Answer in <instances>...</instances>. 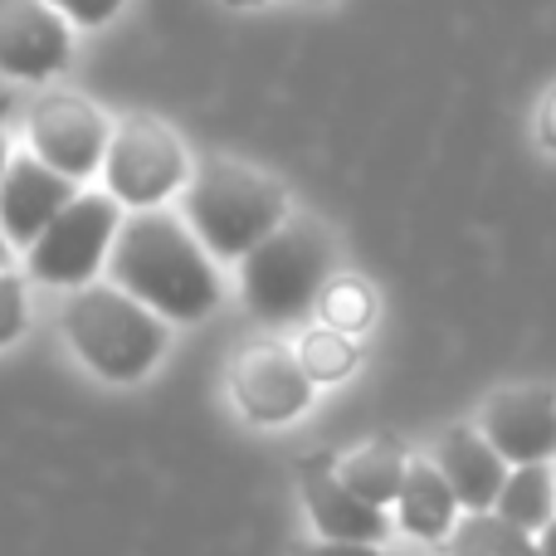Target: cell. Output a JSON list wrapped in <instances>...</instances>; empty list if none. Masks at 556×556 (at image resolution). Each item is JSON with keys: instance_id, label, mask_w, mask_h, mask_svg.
<instances>
[{"instance_id": "1", "label": "cell", "mask_w": 556, "mask_h": 556, "mask_svg": "<svg viewBox=\"0 0 556 556\" xmlns=\"http://www.w3.org/2000/svg\"><path fill=\"white\" fill-rule=\"evenodd\" d=\"M108 283L152 307L162 323H201L225 298L215 260L166 205L123 215L108 254Z\"/></svg>"}, {"instance_id": "2", "label": "cell", "mask_w": 556, "mask_h": 556, "mask_svg": "<svg viewBox=\"0 0 556 556\" xmlns=\"http://www.w3.org/2000/svg\"><path fill=\"white\" fill-rule=\"evenodd\" d=\"M181 205H186L181 220L205 244V254L211 260H235V264L293 215L278 176L260 172L250 162H230V156H215V162L195 166L181 191Z\"/></svg>"}, {"instance_id": "3", "label": "cell", "mask_w": 556, "mask_h": 556, "mask_svg": "<svg viewBox=\"0 0 556 556\" xmlns=\"http://www.w3.org/2000/svg\"><path fill=\"white\" fill-rule=\"evenodd\" d=\"M59 327L78 362L108 386H137L156 371V362L172 346V323H162L152 307H142L113 283L74 288Z\"/></svg>"}, {"instance_id": "4", "label": "cell", "mask_w": 556, "mask_h": 556, "mask_svg": "<svg viewBox=\"0 0 556 556\" xmlns=\"http://www.w3.org/2000/svg\"><path fill=\"white\" fill-rule=\"evenodd\" d=\"M332 264H337L332 235L317 220H307V215H288L269 240H260L240 260L244 307L269 327L298 323V317L313 313L323 283L332 278Z\"/></svg>"}, {"instance_id": "5", "label": "cell", "mask_w": 556, "mask_h": 556, "mask_svg": "<svg viewBox=\"0 0 556 556\" xmlns=\"http://www.w3.org/2000/svg\"><path fill=\"white\" fill-rule=\"evenodd\" d=\"M103 181L123 211H156L191 181V152L162 117H123L108 137Z\"/></svg>"}, {"instance_id": "6", "label": "cell", "mask_w": 556, "mask_h": 556, "mask_svg": "<svg viewBox=\"0 0 556 556\" xmlns=\"http://www.w3.org/2000/svg\"><path fill=\"white\" fill-rule=\"evenodd\" d=\"M117 225H123V205L108 191H78L64 211L54 215L45 235L25 250V269L35 283L49 288H88L108 269Z\"/></svg>"}, {"instance_id": "7", "label": "cell", "mask_w": 556, "mask_h": 556, "mask_svg": "<svg viewBox=\"0 0 556 556\" xmlns=\"http://www.w3.org/2000/svg\"><path fill=\"white\" fill-rule=\"evenodd\" d=\"M25 137L29 152L45 166H54L68 181H88L93 172H103L108 156V137H113V123H108L103 108H93L78 93H45L35 98L25 117Z\"/></svg>"}, {"instance_id": "8", "label": "cell", "mask_w": 556, "mask_h": 556, "mask_svg": "<svg viewBox=\"0 0 556 556\" xmlns=\"http://www.w3.org/2000/svg\"><path fill=\"white\" fill-rule=\"evenodd\" d=\"M317 386L303 376L293 346L283 342H254L230 362V395L250 425H288L313 405Z\"/></svg>"}, {"instance_id": "9", "label": "cell", "mask_w": 556, "mask_h": 556, "mask_svg": "<svg viewBox=\"0 0 556 556\" xmlns=\"http://www.w3.org/2000/svg\"><path fill=\"white\" fill-rule=\"evenodd\" d=\"M74 64V25L49 0H0V74L45 84Z\"/></svg>"}, {"instance_id": "10", "label": "cell", "mask_w": 556, "mask_h": 556, "mask_svg": "<svg viewBox=\"0 0 556 556\" xmlns=\"http://www.w3.org/2000/svg\"><path fill=\"white\" fill-rule=\"evenodd\" d=\"M479 434L498 450L508 469L556 459V391L552 386H508L489 395Z\"/></svg>"}, {"instance_id": "11", "label": "cell", "mask_w": 556, "mask_h": 556, "mask_svg": "<svg viewBox=\"0 0 556 556\" xmlns=\"http://www.w3.org/2000/svg\"><path fill=\"white\" fill-rule=\"evenodd\" d=\"M78 195L68 176L45 166L35 152H15L0 181V235L10 250H29L54 225V215Z\"/></svg>"}, {"instance_id": "12", "label": "cell", "mask_w": 556, "mask_h": 556, "mask_svg": "<svg viewBox=\"0 0 556 556\" xmlns=\"http://www.w3.org/2000/svg\"><path fill=\"white\" fill-rule=\"evenodd\" d=\"M298 483H303V508L323 542H366V547H381L386 532L395 528L391 513L356 498L337 479L332 459H303L298 464Z\"/></svg>"}, {"instance_id": "13", "label": "cell", "mask_w": 556, "mask_h": 556, "mask_svg": "<svg viewBox=\"0 0 556 556\" xmlns=\"http://www.w3.org/2000/svg\"><path fill=\"white\" fill-rule=\"evenodd\" d=\"M430 464L444 473V483H450L454 503H459L464 513H489L493 503H498L503 479H508V464H503L498 450L479 434V425H454V430H444Z\"/></svg>"}, {"instance_id": "14", "label": "cell", "mask_w": 556, "mask_h": 556, "mask_svg": "<svg viewBox=\"0 0 556 556\" xmlns=\"http://www.w3.org/2000/svg\"><path fill=\"white\" fill-rule=\"evenodd\" d=\"M459 503H454L444 473L430 459H410L405 464V483L395 493V522L410 532L415 542H444L459 522Z\"/></svg>"}, {"instance_id": "15", "label": "cell", "mask_w": 556, "mask_h": 556, "mask_svg": "<svg viewBox=\"0 0 556 556\" xmlns=\"http://www.w3.org/2000/svg\"><path fill=\"white\" fill-rule=\"evenodd\" d=\"M405 464L410 459L401 454V444L371 440V444H362V450H352L346 459H337L332 469L356 498H366V503H376V508L391 513L395 493H401V483H405Z\"/></svg>"}, {"instance_id": "16", "label": "cell", "mask_w": 556, "mask_h": 556, "mask_svg": "<svg viewBox=\"0 0 556 556\" xmlns=\"http://www.w3.org/2000/svg\"><path fill=\"white\" fill-rule=\"evenodd\" d=\"M493 513H498L503 522H513V528H522V532L538 538V532L556 518V483H552L547 464H522V469H508Z\"/></svg>"}, {"instance_id": "17", "label": "cell", "mask_w": 556, "mask_h": 556, "mask_svg": "<svg viewBox=\"0 0 556 556\" xmlns=\"http://www.w3.org/2000/svg\"><path fill=\"white\" fill-rule=\"evenodd\" d=\"M444 556H538V538L503 522L493 508L464 513L454 522V532L444 538Z\"/></svg>"}, {"instance_id": "18", "label": "cell", "mask_w": 556, "mask_h": 556, "mask_svg": "<svg viewBox=\"0 0 556 556\" xmlns=\"http://www.w3.org/2000/svg\"><path fill=\"white\" fill-rule=\"evenodd\" d=\"M317 317H323V327H332V332H346V337H362L376 327V313H381V303H376V288L366 283V278L356 274H332L323 283V293H317Z\"/></svg>"}, {"instance_id": "19", "label": "cell", "mask_w": 556, "mask_h": 556, "mask_svg": "<svg viewBox=\"0 0 556 556\" xmlns=\"http://www.w3.org/2000/svg\"><path fill=\"white\" fill-rule=\"evenodd\" d=\"M293 356H298V366H303V376L313 386H337V381H346V376L362 366V342L317 323V327H307V332L298 337Z\"/></svg>"}, {"instance_id": "20", "label": "cell", "mask_w": 556, "mask_h": 556, "mask_svg": "<svg viewBox=\"0 0 556 556\" xmlns=\"http://www.w3.org/2000/svg\"><path fill=\"white\" fill-rule=\"evenodd\" d=\"M29 323V298H25V278L0 269V352L5 346L20 342V332H25Z\"/></svg>"}, {"instance_id": "21", "label": "cell", "mask_w": 556, "mask_h": 556, "mask_svg": "<svg viewBox=\"0 0 556 556\" xmlns=\"http://www.w3.org/2000/svg\"><path fill=\"white\" fill-rule=\"evenodd\" d=\"M49 5H54L74 29H98V25L123 15L127 0H49Z\"/></svg>"}, {"instance_id": "22", "label": "cell", "mask_w": 556, "mask_h": 556, "mask_svg": "<svg viewBox=\"0 0 556 556\" xmlns=\"http://www.w3.org/2000/svg\"><path fill=\"white\" fill-rule=\"evenodd\" d=\"M293 556H386L381 547H366V542H307V547H298Z\"/></svg>"}, {"instance_id": "23", "label": "cell", "mask_w": 556, "mask_h": 556, "mask_svg": "<svg viewBox=\"0 0 556 556\" xmlns=\"http://www.w3.org/2000/svg\"><path fill=\"white\" fill-rule=\"evenodd\" d=\"M538 142L556 156V88L542 98V108H538Z\"/></svg>"}, {"instance_id": "24", "label": "cell", "mask_w": 556, "mask_h": 556, "mask_svg": "<svg viewBox=\"0 0 556 556\" xmlns=\"http://www.w3.org/2000/svg\"><path fill=\"white\" fill-rule=\"evenodd\" d=\"M538 556H556V518L538 532Z\"/></svg>"}, {"instance_id": "25", "label": "cell", "mask_w": 556, "mask_h": 556, "mask_svg": "<svg viewBox=\"0 0 556 556\" xmlns=\"http://www.w3.org/2000/svg\"><path fill=\"white\" fill-rule=\"evenodd\" d=\"M10 156H15V147H10V127L0 123V181H5V166H10Z\"/></svg>"}, {"instance_id": "26", "label": "cell", "mask_w": 556, "mask_h": 556, "mask_svg": "<svg viewBox=\"0 0 556 556\" xmlns=\"http://www.w3.org/2000/svg\"><path fill=\"white\" fill-rule=\"evenodd\" d=\"M225 5H235V10H254V5H264V0H225Z\"/></svg>"}, {"instance_id": "27", "label": "cell", "mask_w": 556, "mask_h": 556, "mask_svg": "<svg viewBox=\"0 0 556 556\" xmlns=\"http://www.w3.org/2000/svg\"><path fill=\"white\" fill-rule=\"evenodd\" d=\"M0 269H10V244H5V235H0Z\"/></svg>"}, {"instance_id": "28", "label": "cell", "mask_w": 556, "mask_h": 556, "mask_svg": "<svg viewBox=\"0 0 556 556\" xmlns=\"http://www.w3.org/2000/svg\"><path fill=\"white\" fill-rule=\"evenodd\" d=\"M307 5H323V0H307Z\"/></svg>"}, {"instance_id": "29", "label": "cell", "mask_w": 556, "mask_h": 556, "mask_svg": "<svg viewBox=\"0 0 556 556\" xmlns=\"http://www.w3.org/2000/svg\"><path fill=\"white\" fill-rule=\"evenodd\" d=\"M552 483H556V469H552Z\"/></svg>"}]
</instances>
